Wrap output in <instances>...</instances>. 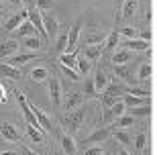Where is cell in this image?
Here are the masks:
<instances>
[{"instance_id": "6da1fadb", "label": "cell", "mask_w": 157, "mask_h": 155, "mask_svg": "<svg viewBox=\"0 0 157 155\" xmlns=\"http://www.w3.org/2000/svg\"><path fill=\"white\" fill-rule=\"evenodd\" d=\"M86 114H88V108H84V106H78L76 110H70L65 116H61V125L65 126V133L74 135V133L80 131L82 126H84Z\"/></svg>"}, {"instance_id": "7a4b0ae2", "label": "cell", "mask_w": 157, "mask_h": 155, "mask_svg": "<svg viewBox=\"0 0 157 155\" xmlns=\"http://www.w3.org/2000/svg\"><path fill=\"white\" fill-rule=\"evenodd\" d=\"M14 98H17L18 106H21V110H23V118H25V122H27V125H31V126H35L37 131H41L39 122H37V116L33 114V110H31V106H29V102H27L25 94L21 92V90H14Z\"/></svg>"}, {"instance_id": "3957f363", "label": "cell", "mask_w": 157, "mask_h": 155, "mask_svg": "<svg viewBox=\"0 0 157 155\" xmlns=\"http://www.w3.org/2000/svg\"><path fill=\"white\" fill-rule=\"evenodd\" d=\"M114 74H117V78L124 86H137V82H139L135 78V72L128 63H124V65H114Z\"/></svg>"}, {"instance_id": "277c9868", "label": "cell", "mask_w": 157, "mask_h": 155, "mask_svg": "<svg viewBox=\"0 0 157 155\" xmlns=\"http://www.w3.org/2000/svg\"><path fill=\"white\" fill-rule=\"evenodd\" d=\"M29 106H31V110H33V114L37 116V122H39V126H41V131H47V133H53L55 131V126H53V122H51V118L43 112V110L37 106L35 102H29Z\"/></svg>"}, {"instance_id": "5b68a950", "label": "cell", "mask_w": 157, "mask_h": 155, "mask_svg": "<svg viewBox=\"0 0 157 155\" xmlns=\"http://www.w3.org/2000/svg\"><path fill=\"white\" fill-rule=\"evenodd\" d=\"M112 129H114V126H100V129H96V131L92 133V135H90V137H86L84 139V141H82V143L84 145H92V143H104L106 139L110 137L112 135Z\"/></svg>"}, {"instance_id": "8992f818", "label": "cell", "mask_w": 157, "mask_h": 155, "mask_svg": "<svg viewBox=\"0 0 157 155\" xmlns=\"http://www.w3.org/2000/svg\"><path fill=\"white\" fill-rule=\"evenodd\" d=\"M0 135H2L6 141H10V143H21V133H18V129L8 121L0 122Z\"/></svg>"}, {"instance_id": "52a82bcc", "label": "cell", "mask_w": 157, "mask_h": 155, "mask_svg": "<svg viewBox=\"0 0 157 155\" xmlns=\"http://www.w3.org/2000/svg\"><path fill=\"white\" fill-rule=\"evenodd\" d=\"M41 18H43V29H45L47 39L53 41V37H57V33H59V23L55 21L53 14H43Z\"/></svg>"}, {"instance_id": "ba28073f", "label": "cell", "mask_w": 157, "mask_h": 155, "mask_svg": "<svg viewBox=\"0 0 157 155\" xmlns=\"http://www.w3.org/2000/svg\"><path fill=\"white\" fill-rule=\"evenodd\" d=\"M80 31H82V21H76V23L70 27V33H67V47H65V53L78 49V39H80Z\"/></svg>"}, {"instance_id": "9c48e42d", "label": "cell", "mask_w": 157, "mask_h": 155, "mask_svg": "<svg viewBox=\"0 0 157 155\" xmlns=\"http://www.w3.org/2000/svg\"><path fill=\"white\" fill-rule=\"evenodd\" d=\"M18 51V41L17 39H6L0 41V59H8Z\"/></svg>"}, {"instance_id": "30bf717a", "label": "cell", "mask_w": 157, "mask_h": 155, "mask_svg": "<svg viewBox=\"0 0 157 155\" xmlns=\"http://www.w3.org/2000/svg\"><path fill=\"white\" fill-rule=\"evenodd\" d=\"M124 112H127V106H124V104H122V100H118L117 104H112L110 108L106 110L104 114H102V122H110L112 118H118V116L121 114H124Z\"/></svg>"}, {"instance_id": "8fae6325", "label": "cell", "mask_w": 157, "mask_h": 155, "mask_svg": "<svg viewBox=\"0 0 157 155\" xmlns=\"http://www.w3.org/2000/svg\"><path fill=\"white\" fill-rule=\"evenodd\" d=\"M122 49H128V51H135V53H139V51H147V49H151V43L149 41H143V39H127L124 43H122Z\"/></svg>"}, {"instance_id": "7c38bea8", "label": "cell", "mask_w": 157, "mask_h": 155, "mask_svg": "<svg viewBox=\"0 0 157 155\" xmlns=\"http://www.w3.org/2000/svg\"><path fill=\"white\" fill-rule=\"evenodd\" d=\"M82 102H84V94L82 92H70L65 94V102H63V110H76L78 106H82Z\"/></svg>"}, {"instance_id": "4fadbf2b", "label": "cell", "mask_w": 157, "mask_h": 155, "mask_svg": "<svg viewBox=\"0 0 157 155\" xmlns=\"http://www.w3.org/2000/svg\"><path fill=\"white\" fill-rule=\"evenodd\" d=\"M59 145H61L63 153H67V155H76L78 145H76V141H74V137H71L70 133H61V135H59Z\"/></svg>"}, {"instance_id": "5bb4252c", "label": "cell", "mask_w": 157, "mask_h": 155, "mask_svg": "<svg viewBox=\"0 0 157 155\" xmlns=\"http://www.w3.org/2000/svg\"><path fill=\"white\" fill-rule=\"evenodd\" d=\"M29 21L33 23V27H35V31L41 35V39L45 41V43H49V39H47V35H45V29H43V18H41V12L37 10H31L29 12Z\"/></svg>"}, {"instance_id": "9a60e30c", "label": "cell", "mask_w": 157, "mask_h": 155, "mask_svg": "<svg viewBox=\"0 0 157 155\" xmlns=\"http://www.w3.org/2000/svg\"><path fill=\"white\" fill-rule=\"evenodd\" d=\"M49 92H51V100L55 104V108H61V82L57 78L49 80Z\"/></svg>"}, {"instance_id": "2e32d148", "label": "cell", "mask_w": 157, "mask_h": 155, "mask_svg": "<svg viewBox=\"0 0 157 155\" xmlns=\"http://www.w3.org/2000/svg\"><path fill=\"white\" fill-rule=\"evenodd\" d=\"M23 21H29V10H21V12H17L14 17H10L8 21H6V25H4V31H14V29H18V25L23 23Z\"/></svg>"}, {"instance_id": "e0dca14e", "label": "cell", "mask_w": 157, "mask_h": 155, "mask_svg": "<svg viewBox=\"0 0 157 155\" xmlns=\"http://www.w3.org/2000/svg\"><path fill=\"white\" fill-rule=\"evenodd\" d=\"M37 57V53H21V55H18V53H14V55H12V57H8V65H12V68H18L21 69V65H25V63L27 61H33V59Z\"/></svg>"}, {"instance_id": "ac0fdd59", "label": "cell", "mask_w": 157, "mask_h": 155, "mask_svg": "<svg viewBox=\"0 0 157 155\" xmlns=\"http://www.w3.org/2000/svg\"><path fill=\"white\" fill-rule=\"evenodd\" d=\"M0 76H2V78H8V80H21V78H23V72L18 68H12L8 63L0 61Z\"/></svg>"}, {"instance_id": "d6986e66", "label": "cell", "mask_w": 157, "mask_h": 155, "mask_svg": "<svg viewBox=\"0 0 157 155\" xmlns=\"http://www.w3.org/2000/svg\"><path fill=\"white\" fill-rule=\"evenodd\" d=\"M94 88H96V92H102V90H104L106 86H108V84H110V78H108V76H106V72L102 68H96V74H94Z\"/></svg>"}, {"instance_id": "ffe728a7", "label": "cell", "mask_w": 157, "mask_h": 155, "mask_svg": "<svg viewBox=\"0 0 157 155\" xmlns=\"http://www.w3.org/2000/svg\"><path fill=\"white\" fill-rule=\"evenodd\" d=\"M121 100H122V104H124L127 108H135V106H141V104H151V98L133 96V94H124Z\"/></svg>"}, {"instance_id": "44dd1931", "label": "cell", "mask_w": 157, "mask_h": 155, "mask_svg": "<svg viewBox=\"0 0 157 155\" xmlns=\"http://www.w3.org/2000/svg\"><path fill=\"white\" fill-rule=\"evenodd\" d=\"M137 6H139V0H124L122 2V8H121V18L122 21H128V18L135 17V10H137Z\"/></svg>"}, {"instance_id": "7402d4cb", "label": "cell", "mask_w": 157, "mask_h": 155, "mask_svg": "<svg viewBox=\"0 0 157 155\" xmlns=\"http://www.w3.org/2000/svg\"><path fill=\"white\" fill-rule=\"evenodd\" d=\"M133 59V51H128V49H114V55H112V63L114 65H124Z\"/></svg>"}, {"instance_id": "603a6c76", "label": "cell", "mask_w": 157, "mask_h": 155, "mask_svg": "<svg viewBox=\"0 0 157 155\" xmlns=\"http://www.w3.org/2000/svg\"><path fill=\"white\" fill-rule=\"evenodd\" d=\"M78 55H80V49H74V51L70 53H61L59 55V63L61 65H65V68H76V61H78Z\"/></svg>"}, {"instance_id": "cb8c5ba5", "label": "cell", "mask_w": 157, "mask_h": 155, "mask_svg": "<svg viewBox=\"0 0 157 155\" xmlns=\"http://www.w3.org/2000/svg\"><path fill=\"white\" fill-rule=\"evenodd\" d=\"M127 112L135 118H141V116H151V104H141V106H135V108H127Z\"/></svg>"}, {"instance_id": "d4e9b609", "label": "cell", "mask_w": 157, "mask_h": 155, "mask_svg": "<svg viewBox=\"0 0 157 155\" xmlns=\"http://www.w3.org/2000/svg\"><path fill=\"white\" fill-rule=\"evenodd\" d=\"M14 31H17L18 39H25V37H31V35L35 33V27H33L31 21H23V23L18 25V29H14Z\"/></svg>"}, {"instance_id": "484cf974", "label": "cell", "mask_w": 157, "mask_h": 155, "mask_svg": "<svg viewBox=\"0 0 157 155\" xmlns=\"http://www.w3.org/2000/svg\"><path fill=\"white\" fill-rule=\"evenodd\" d=\"M118 37H121V35H118V29H114V31H112L110 35H108V37H106V45H104V51L112 53L114 49H117V47H118Z\"/></svg>"}, {"instance_id": "4316f807", "label": "cell", "mask_w": 157, "mask_h": 155, "mask_svg": "<svg viewBox=\"0 0 157 155\" xmlns=\"http://www.w3.org/2000/svg\"><path fill=\"white\" fill-rule=\"evenodd\" d=\"M47 78H49V69H47V68H35V69H31V80L37 82V84L45 82Z\"/></svg>"}, {"instance_id": "83f0119b", "label": "cell", "mask_w": 157, "mask_h": 155, "mask_svg": "<svg viewBox=\"0 0 157 155\" xmlns=\"http://www.w3.org/2000/svg\"><path fill=\"white\" fill-rule=\"evenodd\" d=\"M127 88L124 84H108V86L104 88V94H108V96H121V94H127Z\"/></svg>"}, {"instance_id": "f1b7e54d", "label": "cell", "mask_w": 157, "mask_h": 155, "mask_svg": "<svg viewBox=\"0 0 157 155\" xmlns=\"http://www.w3.org/2000/svg\"><path fill=\"white\" fill-rule=\"evenodd\" d=\"M100 51H102V49H100L98 45H86V49H84V55H86L88 61H98Z\"/></svg>"}, {"instance_id": "f546056e", "label": "cell", "mask_w": 157, "mask_h": 155, "mask_svg": "<svg viewBox=\"0 0 157 155\" xmlns=\"http://www.w3.org/2000/svg\"><path fill=\"white\" fill-rule=\"evenodd\" d=\"M25 126H27V135H29L31 137V141H33V143H43V141H45V137H43V133L41 131H37L35 126H31V125H27V122H25Z\"/></svg>"}, {"instance_id": "4dcf8cb0", "label": "cell", "mask_w": 157, "mask_h": 155, "mask_svg": "<svg viewBox=\"0 0 157 155\" xmlns=\"http://www.w3.org/2000/svg\"><path fill=\"white\" fill-rule=\"evenodd\" d=\"M112 137L117 139V143H122V145H131L133 143V137L124 131H118V129H112Z\"/></svg>"}, {"instance_id": "1f68e13d", "label": "cell", "mask_w": 157, "mask_h": 155, "mask_svg": "<svg viewBox=\"0 0 157 155\" xmlns=\"http://www.w3.org/2000/svg\"><path fill=\"white\" fill-rule=\"evenodd\" d=\"M135 121H137V118L131 116V114H121L118 118H114V125L112 126H114V129H117V126H133Z\"/></svg>"}, {"instance_id": "d6a6232c", "label": "cell", "mask_w": 157, "mask_h": 155, "mask_svg": "<svg viewBox=\"0 0 157 155\" xmlns=\"http://www.w3.org/2000/svg\"><path fill=\"white\" fill-rule=\"evenodd\" d=\"M23 45L27 47V49H31V51H35V49H39V47L43 45V41H41L39 37H33V35H31V37H25L23 39Z\"/></svg>"}, {"instance_id": "836d02e7", "label": "cell", "mask_w": 157, "mask_h": 155, "mask_svg": "<svg viewBox=\"0 0 157 155\" xmlns=\"http://www.w3.org/2000/svg\"><path fill=\"white\" fill-rule=\"evenodd\" d=\"M153 76V68H151V63H143L139 68V74H137V80H149Z\"/></svg>"}, {"instance_id": "e575fe53", "label": "cell", "mask_w": 157, "mask_h": 155, "mask_svg": "<svg viewBox=\"0 0 157 155\" xmlns=\"http://www.w3.org/2000/svg\"><path fill=\"white\" fill-rule=\"evenodd\" d=\"M147 145V131H141L137 133V137H135V149L137 151H143Z\"/></svg>"}, {"instance_id": "d590c367", "label": "cell", "mask_w": 157, "mask_h": 155, "mask_svg": "<svg viewBox=\"0 0 157 155\" xmlns=\"http://www.w3.org/2000/svg\"><path fill=\"white\" fill-rule=\"evenodd\" d=\"M76 65H78V72L86 76L88 72H90V68H92V61H88L86 57H80V55H78V61H76Z\"/></svg>"}, {"instance_id": "8d00e7d4", "label": "cell", "mask_w": 157, "mask_h": 155, "mask_svg": "<svg viewBox=\"0 0 157 155\" xmlns=\"http://www.w3.org/2000/svg\"><path fill=\"white\" fill-rule=\"evenodd\" d=\"M106 41V35L104 33H96V35H88L84 45H96V43H104Z\"/></svg>"}, {"instance_id": "74e56055", "label": "cell", "mask_w": 157, "mask_h": 155, "mask_svg": "<svg viewBox=\"0 0 157 155\" xmlns=\"http://www.w3.org/2000/svg\"><path fill=\"white\" fill-rule=\"evenodd\" d=\"M117 29H118V27H117ZM137 33H139V31L135 29V27H122V29H118V35L127 37V39H137Z\"/></svg>"}, {"instance_id": "f35d334b", "label": "cell", "mask_w": 157, "mask_h": 155, "mask_svg": "<svg viewBox=\"0 0 157 155\" xmlns=\"http://www.w3.org/2000/svg\"><path fill=\"white\" fill-rule=\"evenodd\" d=\"M65 47H67V35H59V37H57V43H55V49H57L59 55H61V53H65Z\"/></svg>"}, {"instance_id": "ab89813d", "label": "cell", "mask_w": 157, "mask_h": 155, "mask_svg": "<svg viewBox=\"0 0 157 155\" xmlns=\"http://www.w3.org/2000/svg\"><path fill=\"white\" fill-rule=\"evenodd\" d=\"M35 4H37V10L39 12H47L53 8V0H37Z\"/></svg>"}, {"instance_id": "60d3db41", "label": "cell", "mask_w": 157, "mask_h": 155, "mask_svg": "<svg viewBox=\"0 0 157 155\" xmlns=\"http://www.w3.org/2000/svg\"><path fill=\"white\" fill-rule=\"evenodd\" d=\"M84 94H86V96H96V88H94V80H92V78H88V80H86Z\"/></svg>"}, {"instance_id": "b9f144b4", "label": "cell", "mask_w": 157, "mask_h": 155, "mask_svg": "<svg viewBox=\"0 0 157 155\" xmlns=\"http://www.w3.org/2000/svg\"><path fill=\"white\" fill-rule=\"evenodd\" d=\"M61 69H63V74L67 76V78H70L71 82H78V80H80V74H78L76 69H71V68H65V65H61Z\"/></svg>"}, {"instance_id": "7bdbcfd3", "label": "cell", "mask_w": 157, "mask_h": 155, "mask_svg": "<svg viewBox=\"0 0 157 155\" xmlns=\"http://www.w3.org/2000/svg\"><path fill=\"white\" fill-rule=\"evenodd\" d=\"M118 100H121V96H108V94H104V96H102V104H104L106 108H110L112 104H117Z\"/></svg>"}, {"instance_id": "ee69618b", "label": "cell", "mask_w": 157, "mask_h": 155, "mask_svg": "<svg viewBox=\"0 0 157 155\" xmlns=\"http://www.w3.org/2000/svg\"><path fill=\"white\" fill-rule=\"evenodd\" d=\"M137 37H139V39H143V41H149V43H151L153 33H151L149 29H145V31H141V33H137Z\"/></svg>"}, {"instance_id": "f6af8a7d", "label": "cell", "mask_w": 157, "mask_h": 155, "mask_svg": "<svg viewBox=\"0 0 157 155\" xmlns=\"http://www.w3.org/2000/svg\"><path fill=\"white\" fill-rule=\"evenodd\" d=\"M84 155H102V149H100V147H88V149L84 151Z\"/></svg>"}, {"instance_id": "bcb514c9", "label": "cell", "mask_w": 157, "mask_h": 155, "mask_svg": "<svg viewBox=\"0 0 157 155\" xmlns=\"http://www.w3.org/2000/svg\"><path fill=\"white\" fill-rule=\"evenodd\" d=\"M17 145H18V149H21V155H37L35 151H31L29 147H25L23 143H17Z\"/></svg>"}, {"instance_id": "7dc6e473", "label": "cell", "mask_w": 157, "mask_h": 155, "mask_svg": "<svg viewBox=\"0 0 157 155\" xmlns=\"http://www.w3.org/2000/svg\"><path fill=\"white\" fill-rule=\"evenodd\" d=\"M122 2H124V0H117V4H114V10H117V27H118V21H121V8H122Z\"/></svg>"}, {"instance_id": "c3c4849f", "label": "cell", "mask_w": 157, "mask_h": 155, "mask_svg": "<svg viewBox=\"0 0 157 155\" xmlns=\"http://www.w3.org/2000/svg\"><path fill=\"white\" fill-rule=\"evenodd\" d=\"M0 102H8V94H6V88L2 86V84H0Z\"/></svg>"}, {"instance_id": "681fc988", "label": "cell", "mask_w": 157, "mask_h": 155, "mask_svg": "<svg viewBox=\"0 0 157 155\" xmlns=\"http://www.w3.org/2000/svg\"><path fill=\"white\" fill-rule=\"evenodd\" d=\"M145 21H147V23H151V21H153V12H151V10H147V14H145Z\"/></svg>"}, {"instance_id": "f907efd6", "label": "cell", "mask_w": 157, "mask_h": 155, "mask_svg": "<svg viewBox=\"0 0 157 155\" xmlns=\"http://www.w3.org/2000/svg\"><path fill=\"white\" fill-rule=\"evenodd\" d=\"M118 155H131V153H128L124 147H121V149H118Z\"/></svg>"}, {"instance_id": "816d5d0a", "label": "cell", "mask_w": 157, "mask_h": 155, "mask_svg": "<svg viewBox=\"0 0 157 155\" xmlns=\"http://www.w3.org/2000/svg\"><path fill=\"white\" fill-rule=\"evenodd\" d=\"M8 2H12L14 6H21V4H23V0H8Z\"/></svg>"}, {"instance_id": "f5cc1de1", "label": "cell", "mask_w": 157, "mask_h": 155, "mask_svg": "<svg viewBox=\"0 0 157 155\" xmlns=\"http://www.w3.org/2000/svg\"><path fill=\"white\" fill-rule=\"evenodd\" d=\"M23 2H25V4H35L37 0H23Z\"/></svg>"}, {"instance_id": "db71d44e", "label": "cell", "mask_w": 157, "mask_h": 155, "mask_svg": "<svg viewBox=\"0 0 157 155\" xmlns=\"http://www.w3.org/2000/svg\"><path fill=\"white\" fill-rule=\"evenodd\" d=\"M0 155H17L14 151H4V153H0Z\"/></svg>"}, {"instance_id": "11a10c76", "label": "cell", "mask_w": 157, "mask_h": 155, "mask_svg": "<svg viewBox=\"0 0 157 155\" xmlns=\"http://www.w3.org/2000/svg\"><path fill=\"white\" fill-rule=\"evenodd\" d=\"M2 8H4V4H2V2H0V10H2Z\"/></svg>"}, {"instance_id": "9f6ffc18", "label": "cell", "mask_w": 157, "mask_h": 155, "mask_svg": "<svg viewBox=\"0 0 157 155\" xmlns=\"http://www.w3.org/2000/svg\"><path fill=\"white\" fill-rule=\"evenodd\" d=\"M102 155H110V153H102Z\"/></svg>"}, {"instance_id": "6f0895ef", "label": "cell", "mask_w": 157, "mask_h": 155, "mask_svg": "<svg viewBox=\"0 0 157 155\" xmlns=\"http://www.w3.org/2000/svg\"><path fill=\"white\" fill-rule=\"evenodd\" d=\"M53 155H57V153H53Z\"/></svg>"}, {"instance_id": "680465c9", "label": "cell", "mask_w": 157, "mask_h": 155, "mask_svg": "<svg viewBox=\"0 0 157 155\" xmlns=\"http://www.w3.org/2000/svg\"><path fill=\"white\" fill-rule=\"evenodd\" d=\"M0 21H2V18H0Z\"/></svg>"}]
</instances>
